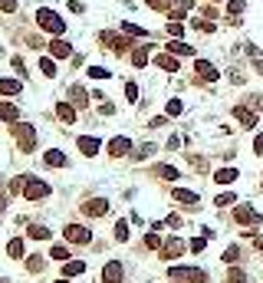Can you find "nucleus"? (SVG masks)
<instances>
[{"mask_svg":"<svg viewBox=\"0 0 263 283\" xmlns=\"http://www.w3.org/2000/svg\"><path fill=\"white\" fill-rule=\"evenodd\" d=\"M37 23L43 26L46 33H56V37L66 30V23L59 20V13H56V10H50V7H40V10H37Z\"/></svg>","mask_w":263,"mask_h":283,"instance_id":"1","label":"nucleus"},{"mask_svg":"<svg viewBox=\"0 0 263 283\" xmlns=\"http://www.w3.org/2000/svg\"><path fill=\"white\" fill-rule=\"evenodd\" d=\"M53 195V188L46 181H40V178H26V184H23V198L26 201H43V198H50Z\"/></svg>","mask_w":263,"mask_h":283,"instance_id":"2","label":"nucleus"},{"mask_svg":"<svg viewBox=\"0 0 263 283\" xmlns=\"http://www.w3.org/2000/svg\"><path fill=\"white\" fill-rule=\"evenodd\" d=\"M168 277L171 280H188V283H207V273L204 270H198V267H171L168 270Z\"/></svg>","mask_w":263,"mask_h":283,"instance_id":"3","label":"nucleus"},{"mask_svg":"<svg viewBox=\"0 0 263 283\" xmlns=\"http://www.w3.org/2000/svg\"><path fill=\"white\" fill-rule=\"evenodd\" d=\"M234 221L237 224H263V214H257L250 204H237L234 208Z\"/></svg>","mask_w":263,"mask_h":283,"instance_id":"4","label":"nucleus"},{"mask_svg":"<svg viewBox=\"0 0 263 283\" xmlns=\"http://www.w3.org/2000/svg\"><path fill=\"white\" fill-rule=\"evenodd\" d=\"M63 234H66L69 244H89V240H92L89 227H79V224H66V227H63Z\"/></svg>","mask_w":263,"mask_h":283,"instance_id":"5","label":"nucleus"},{"mask_svg":"<svg viewBox=\"0 0 263 283\" xmlns=\"http://www.w3.org/2000/svg\"><path fill=\"white\" fill-rule=\"evenodd\" d=\"M181 254H184V240H181V237H168V240L161 244V257H165V260H178Z\"/></svg>","mask_w":263,"mask_h":283,"instance_id":"6","label":"nucleus"},{"mask_svg":"<svg viewBox=\"0 0 263 283\" xmlns=\"http://www.w3.org/2000/svg\"><path fill=\"white\" fill-rule=\"evenodd\" d=\"M122 277H125V270H122L119 260H109V264L102 267V283H122Z\"/></svg>","mask_w":263,"mask_h":283,"instance_id":"7","label":"nucleus"},{"mask_svg":"<svg viewBox=\"0 0 263 283\" xmlns=\"http://www.w3.org/2000/svg\"><path fill=\"white\" fill-rule=\"evenodd\" d=\"M17 139H20V148H23V151H33V145H37V132H33V125H20V122H17Z\"/></svg>","mask_w":263,"mask_h":283,"instance_id":"8","label":"nucleus"},{"mask_svg":"<svg viewBox=\"0 0 263 283\" xmlns=\"http://www.w3.org/2000/svg\"><path fill=\"white\" fill-rule=\"evenodd\" d=\"M106 211H109V201H106V198H92V201L82 204V214H89V217H102Z\"/></svg>","mask_w":263,"mask_h":283,"instance_id":"9","label":"nucleus"},{"mask_svg":"<svg viewBox=\"0 0 263 283\" xmlns=\"http://www.w3.org/2000/svg\"><path fill=\"white\" fill-rule=\"evenodd\" d=\"M102 46H109V50H115V53H125L128 50V40L125 37H115V33H102Z\"/></svg>","mask_w":263,"mask_h":283,"instance_id":"10","label":"nucleus"},{"mask_svg":"<svg viewBox=\"0 0 263 283\" xmlns=\"http://www.w3.org/2000/svg\"><path fill=\"white\" fill-rule=\"evenodd\" d=\"M171 198H175L178 204H184V208H198V204H201V198L194 195V191H184V188H175V191H171Z\"/></svg>","mask_w":263,"mask_h":283,"instance_id":"11","label":"nucleus"},{"mask_svg":"<svg viewBox=\"0 0 263 283\" xmlns=\"http://www.w3.org/2000/svg\"><path fill=\"white\" fill-rule=\"evenodd\" d=\"M128 148H132V142L125 139V135H115V139L109 142V155H112V158H122V155H128Z\"/></svg>","mask_w":263,"mask_h":283,"instance_id":"12","label":"nucleus"},{"mask_svg":"<svg viewBox=\"0 0 263 283\" xmlns=\"http://www.w3.org/2000/svg\"><path fill=\"white\" fill-rule=\"evenodd\" d=\"M151 175H155V178H165V181H178V178H181V171H178L175 165H155V168H151Z\"/></svg>","mask_w":263,"mask_h":283,"instance_id":"13","label":"nucleus"},{"mask_svg":"<svg viewBox=\"0 0 263 283\" xmlns=\"http://www.w3.org/2000/svg\"><path fill=\"white\" fill-rule=\"evenodd\" d=\"M50 53H53V59H66V56H73V46H69L66 43V40H53V43H50Z\"/></svg>","mask_w":263,"mask_h":283,"instance_id":"14","label":"nucleus"},{"mask_svg":"<svg viewBox=\"0 0 263 283\" xmlns=\"http://www.w3.org/2000/svg\"><path fill=\"white\" fill-rule=\"evenodd\" d=\"M76 145H79V151L86 158H92L95 151H99V139H92V135H79V142H76Z\"/></svg>","mask_w":263,"mask_h":283,"instance_id":"15","label":"nucleus"},{"mask_svg":"<svg viewBox=\"0 0 263 283\" xmlns=\"http://www.w3.org/2000/svg\"><path fill=\"white\" fill-rule=\"evenodd\" d=\"M234 119H237L244 129H253V125H257V115H253L250 109H244V106H237V109H234Z\"/></svg>","mask_w":263,"mask_h":283,"instance_id":"16","label":"nucleus"},{"mask_svg":"<svg viewBox=\"0 0 263 283\" xmlns=\"http://www.w3.org/2000/svg\"><path fill=\"white\" fill-rule=\"evenodd\" d=\"M237 178H240L237 168H217V171H214V181H217V184H234Z\"/></svg>","mask_w":263,"mask_h":283,"instance_id":"17","label":"nucleus"},{"mask_svg":"<svg viewBox=\"0 0 263 283\" xmlns=\"http://www.w3.org/2000/svg\"><path fill=\"white\" fill-rule=\"evenodd\" d=\"M20 92H23L20 79H0V96H20Z\"/></svg>","mask_w":263,"mask_h":283,"instance_id":"18","label":"nucleus"},{"mask_svg":"<svg viewBox=\"0 0 263 283\" xmlns=\"http://www.w3.org/2000/svg\"><path fill=\"white\" fill-rule=\"evenodd\" d=\"M194 70H198V76H201V79H217V70H214V63H207V59H198V63H194Z\"/></svg>","mask_w":263,"mask_h":283,"instance_id":"19","label":"nucleus"},{"mask_svg":"<svg viewBox=\"0 0 263 283\" xmlns=\"http://www.w3.org/2000/svg\"><path fill=\"white\" fill-rule=\"evenodd\" d=\"M0 119H4V122H13V125H17V122H20V109L10 106V102H0Z\"/></svg>","mask_w":263,"mask_h":283,"instance_id":"20","label":"nucleus"},{"mask_svg":"<svg viewBox=\"0 0 263 283\" xmlns=\"http://www.w3.org/2000/svg\"><path fill=\"white\" fill-rule=\"evenodd\" d=\"M43 162L50 165V168H63V165H66V155H63V151H56V148H50V151L43 155Z\"/></svg>","mask_w":263,"mask_h":283,"instance_id":"21","label":"nucleus"},{"mask_svg":"<svg viewBox=\"0 0 263 283\" xmlns=\"http://www.w3.org/2000/svg\"><path fill=\"white\" fill-rule=\"evenodd\" d=\"M26 234H30L33 240H50V237H53V231H50V227H43V224H33V227H26Z\"/></svg>","mask_w":263,"mask_h":283,"instance_id":"22","label":"nucleus"},{"mask_svg":"<svg viewBox=\"0 0 263 283\" xmlns=\"http://www.w3.org/2000/svg\"><path fill=\"white\" fill-rule=\"evenodd\" d=\"M63 273L66 277H82V273H86V264H82V260H66Z\"/></svg>","mask_w":263,"mask_h":283,"instance_id":"23","label":"nucleus"},{"mask_svg":"<svg viewBox=\"0 0 263 283\" xmlns=\"http://www.w3.org/2000/svg\"><path fill=\"white\" fill-rule=\"evenodd\" d=\"M168 50H171V53H178V56H194V46L181 43V40H171V43H168Z\"/></svg>","mask_w":263,"mask_h":283,"instance_id":"24","label":"nucleus"},{"mask_svg":"<svg viewBox=\"0 0 263 283\" xmlns=\"http://www.w3.org/2000/svg\"><path fill=\"white\" fill-rule=\"evenodd\" d=\"M155 66H161L165 73H178V59L175 56H165V53H161V56H155Z\"/></svg>","mask_w":263,"mask_h":283,"instance_id":"25","label":"nucleus"},{"mask_svg":"<svg viewBox=\"0 0 263 283\" xmlns=\"http://www.w3.org/2000/svg\"><path fill=\"white\" fill-rule=\"evenodd\" d=\"M56 115H59V122H66V125H69V122H76V109L66 106V102H59V106H56Z\"/></svg>","mask_w":263,"mask_h":283,"instance_id":"26","label":"nucleus"},{"mask_svg":"<svg viewBox=\"0 0 263 283\" xmlns=\"http://www.w3.org/2000/svg\"><path fill=\"white\" fill-rule=\"evenodd\" d=\"M7 254H10L13 260H20V257H23V237H13L10 244H7Z\"/></svg>","mask_w":263,"mask_h":283,"instance_id":"27","label":"nucleus"},{"mask_svg":"<svg viewBox=\"0 0 263 283\" xmlns=\"http://www.w3.org/2000/svg\"><path fill=\"white\" fill-rule=\"evenodd\" d=\"M69 99H73L76 106H86V102H89V92H86L82 86H73V89H69Z\"/></svg>","mask_w":263,"mask_h":283,"instance_id":"28","label":"nucleus"},{"mask_svg":"<svg viewBox=\"0 0 263 283\" xmlns=\"http://www.w3.org/2000/svg\"><path fill=\"white\" fill-rule=\"evenodd\" d=\"M132 63L142 70V66L148 63V46H138V50H132Z\"/></svg>","mask_w":263,"mask_h":283,"instance_id":"29","label":"nucleus"},{"mask_svg":"<svg viewBox=\"0 0 263 283\" xmlns=\"http://www.w3.org/2000/svg\"><path fill=\"white\" fill-rule=\"evenodd\" d=\"M46 257H50V260H63V264H66V260H69V247H63V244H53V250L46 254Z\"/></svg>","mask_w":263,"mask_h":283,"instance_id":"30","label":"nucleus"},{"mask_svg":"<svg viewBox=\"0 0 263 283\" xmlns=\"http://www.w3.org/2000/svg\"><path fill=\"white\" fill-rule=\"evenodd\" d=\"M40 70H43V76H50V79H53V76H56V59L43 56V59H40Z\"/></svg>","mask_w":263,"mask_h":283,"instance_id":"31","label":"nucleus"},{"mask_svg":"<svg viewBox=\"0 0 263 283\" xmlns=\"http://www.w3.org/2000/svg\"><path fill=\"white\" fill-rule=\"evenodd\" d=\"M115 240H119V244L128 240V221H119V224H115Z\"/></svg>","mask_w":263,"mask_h":283,"instance_id":"32","label":"nucleus"},{"mask_svg":"<svg viewBox=\"0 0 263 283\" xmlns=\"http://www.w3.org/2000/svg\"><path fill=\"white\" fill-rule=\"evenodd\" d=\"M224 283H247V273L240 270V267H234V270L227 273V280H224Z\"/></svg>","mask_w":263,"mask_h":283,"instance_id":"33","label":"nucleus"},{"mask_svg":"<svg viewBox=\"0 0 263 283\" xmlns=\"http://www.w3.org/2000/svg\"><path fill=\"white\" fill-rule=\"evenodd\" d=\"M237 260H240V247L237 244L227 247V250H224V264H237Z\"/></svg>","mask_w":263,"mask_h":283,"instance_id":"34","label":"nucleus"},{"mask_svg":"<svg viewBox=\"0 0 263 283\" xmlns=\"http://www.w3.org/2000/svg\"><path fill=\"white\" fill-rule=\"evenodd\" d=\"M46 267V257H30L26 260V270H33V273H40Z\"/></svg>","mask_w":263,"mask_h":283,"instance_id":"35","label":"nucleus"},{"mask_svg":"<svg viewBox=\"0 0 263 283\" xmlns=\"http://www.w3.org/2000/svg\"><path fill=\"white\" fill-rule=\"evenodd\" d=\"M244 7H247L244 0H231V4H227V13H231V17L237 20V13H244Z\"/></svg>","mask_w":263,"mask_h":283,"instance_id":"36","label":"nucleus"},{"mask_svg":"<svg viewBox=\"0 0 263 283\" xmlns=\"http://www.w3.org/2000/svg\"><path fill=\"white\" fill-rule=\"evenodd\" d=\"M234 201H237V198H234L231 191H224V195H217V201H214V204H217V208H231Z\"/></svg>","mask_w":263,"mask_h":283,"instance_id":"37","label":"nucleus"},{"mask_svg":"<svg viewBox=\"0 0 263 283\" xmlns=\"http://www.w3.org/2000/svg\"><path fill=\"white\" fill-rule=\"evenodd\" d=\"M89 76H92V79H109L112 73H109L106 66H89Z\"/></svg>","mask_w":263,"mask_h":283,"instance_id":"38","label":"nucleus"},{"mask_svg":"<svg viewBox=\"0 0 263 283\" xmlns=\"http://www.w3.org/2000/svg\"><path fill=\"white\" fill-rule=\"evenodd\" d=\"M161 244L165 240L158 237V234H148V237H145V247H151V250H161Z\"/></svg>","mask_w":263,"mask_h":283,"instance_id":"39","label":"nucleus"},{"mask_svg":"<svg viewBox=\"0 0 263 283\" xmlns=\"http://www.w3.org/2000/svg\"><path fill=\"white\" fill-rule=\"evenodd\" d=\"M181 112H184V102L181 99H171L168 102V115H181Z\"/></svg>","mask_w":263,"mask_h":283,"instance_id":"40","label":"nucleus"},{"mask_svg":"<svg viewBox=\"0 0 263 283\" xmlns=\"http://www.w3.org/2000/svg\"><path fill=\"white\" fill-rule=\"evenodd\" d=\"M158 151V145H142V148L135 151V158H148V155H155Z\"/></svg>","mask_w":263,"mask_h":283,"instance_id":"41","label":"nucleus"},{"mask_svg":"<svg viewBox=\"0 0 263 283\" xmlns=\"http://www.w3.org/2000/svg\"><path fill=\"white\" fill-rule=\"evenodd\" d=\"M122 30H125L128 37H145V30H142V26H135V23H122Z\"/></svg>","mask_w":263,"mask_h":283,"instance_id":"42","label":"nucleus"},{"mask_svg":"<svg viewBox=\"0 0 263 283\" xmlns=\"http://www.w3.org/2000/svg\"><path fill=\"white\" fill-rule=\"evenodd\" d=\"M125 96H128V102L138 99V86H135V82H125Z\"/></svg>","mask_w":263,"mask_h":283,"instance_id":"43","label":"nucleus"},{"mask_svg":"<svg viewBox=\"0 0 263 283\" xmlns=\"http://www.w3.org/2000/svg\"><path fill=\"white\" fill-rule=\"evenodd\" d=\"M168 33H171V37H181V33H184V26L178 23V20H171V23H168Z\"/></svg>","mask_w":263,"mask_h":283,"instance_id":"44","label":"nucleus"},{"mask_svg":"<svg viewBox=\"0 0 263 283\" xmlns=\"http://www.w3.org/2000/svg\"><path fill=\"white\" fill-rule=\"evenodd\" d=\"M194 26L201 33H214V23H207V20H194Z\"/></svg>","mask_w":263,"mask_h":283,"instance_id":"45","label":"nucleus"},{"mask_svg":"<svg viewBox=\"0 0 263 283\" xmlns=\"http://www.w3.org/2000/svg\"><path fill=\"white\" fill-rule=\"evenodd\" d=\"M0 10H7V13H13V10H17V0H0Z\"/></svg>","mask_w":263,"mask_h":283,"instance_id":"46","label":"nucleus"},{"mask_svg":"<svg viewBox=\"0 0 263 283\" xmlns=\"http://www.w3.org/2000/svg\"><path fill=\"white\" fill-rule=\"evenodd\" d=\"M253 151H257V155L263 158V132L257 135V139H253Z\"/></svg>","mask_w":263,"mask_h":283,"instance_id":"47","label":"nucleus"},{"mask_svg":"<svg viewBox=\"0 0 263 283\" xmlns=\"http://www.w3.org/2000/svg\"><path fill=\"white\" fill-rule=\"evenodd\" d=\"M13 70H17L20 76H23V73H26V66H23V59H20V56H13Z\"/></svg>","mask_w":263,"mask_h":283,"instance_id":"48","label":"nucleus"},{"mask_svg":"<svg viewBox=\"0 0 263 283\" xmlns=\"http://www.w3.org/2000/svg\"><path fill=\"white\" fill-rule=\"evenodd\" d=\"M191 250H194V254H201V250H204V237H198V240H191Z\"/></svg>","mask_w":263,"mask_h":283,"instance_id":"49","label":"nucleus"},{"mask_svg":"<svg viewBox=\"0 0 263 283\" xmlns=\"http://www.w3.org/2000/svg\"><path fill=\"white\" fill-rule=\"evenodd\" d=\"M69 10H73V13H82V10H86V7H82L79 0H69Z\"/></svg>","mask_w":263,"mask_h":283,"instance_id":"50","label":"nucleus"},{"mask_svg":"<svg viewBox=\"0 0 263 283\" xmlns=\"http://www.w3.org/2000/svg\"><path fill=\"white\" fill-rule=\"evenodd\" d=\"M253 247H257V250H263V234H257V237H253Z\"/></svg>","mask_w":263,"mask_h":283,"instance_id":"51","label":"nucleus"},{"mask_svg":"<svg viewBox=\"0 0 263 283\" xmlns=\"http://www.w3.org/2000/svg\"><path fill=\"white\" fill-rule=\"evenodd\" d=\"M253 70H257V73L263 76V59H257V63H253Z\"/></svg>","mask_w":263,"mask_h":283,"instance_id":"52","label":"nucleus"},{"mask_svg":"<svg viewBox=\"0 0 263 283\" xmlns=\"http://www.w3.org/2000/svg\"><path fill=\"white\" fill-rule=\"evenodd\" d=\"M4 211H7V198L0 195V214H4Z\"/></svg>","mask_w":263,"mask_h":283,"instance_id":"53","label":"nucleus"},{"mask_svg":"<svg viewBox=\"0 0 263 283\" xmlns=\"http://www.w3.org/2000/svg\"><path fill=\"white\" fill-rule=\"evenodd\" d=\"M56 283H66V280H56Z\"/></svg>","mask_w":263,"mask_h":283,"instance_id":"54","label":"nucleus"},{"mask_svg":"<svg viewBox=\"0 0 263 283\" xmlns=\"http://www.w3.org/2000/svg\"><path fill=\"white\" fill-rule=\"evenodd\" d=\"M178 283H181V280H178Z\"/></svg>","mask_w":263,"mask_h":283,"instance_id":"55","label":"nucleus"}]
</instances>
